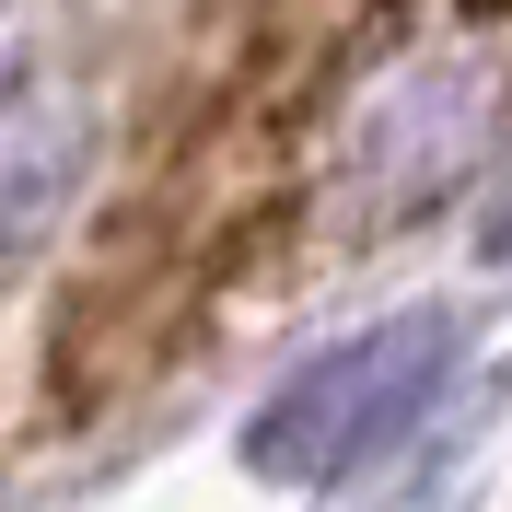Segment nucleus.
<instances>
[{"instance_id": "nucleus-2", "label": "nucleus", "mask_w": 512, "mask_h": 512, "mask_svg": "<svg viewBox=\"0 0 512 512\" xmlns=\"http://www.w3.org/2000/svg\"><path fill=\"white\" fill-rule=\"evenodd\" d=\"M82 163H94V105L70 82V59L35 24H0V256L59 233Z\"/></svg>"}, {"instance_id": "nucleus-1", "label": "nucleus", "mask_w": 512, "mask_h": 512, "mask_svg": "<svg viewBox=\"0 0 512 512\" xmlns=\"http://www.w3.org/2000/svg\"><path fill=\"white\" fill-rule=\"evenodd\" d=\"M454 350H466V326L443 303H419V315H384L361 338H338L326 361L268 396V419L245 431V466L280 489H326V478H361L373 454H396L431 419V396L454 384Z\"/></svg>"}, {"instance_id": "nucleus-3", "label": "nucleus", "mask_w": 512, "mask_h": 512, "mask_svg": "<svg viewBox=\"0 0 512 512\" xmlns=\"http://www.w3.org/2000/svg\"><path fill=\"white\" fill-rule=\"evenodd\" d=\"M478 256H489V268H512V187L489 198V222H478Z\"/></svg>"}]
</instances>
